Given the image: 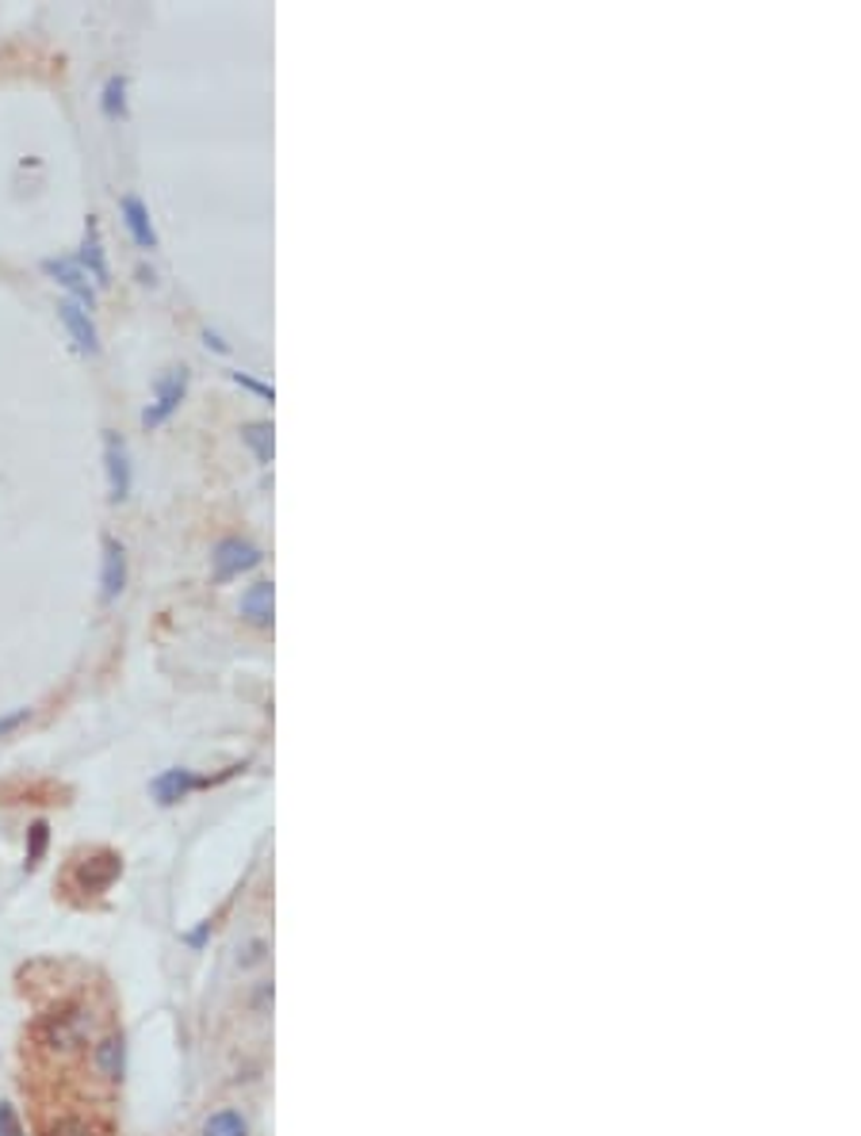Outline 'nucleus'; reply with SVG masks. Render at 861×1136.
I'll return each instance as SVG.
<instances>
[{
	"label": "nucleus",
	"instance_id": "18",
	"mask_svg": "<svg viewBox=\"0 0 861 1136\" xmlns=\"http://www.w3.org/2000/svg\"><path fill=\"white\" fill-rule=\"evenodd\" d=\"M50 1136H97V1129H92L84 1117L66 1114V1117H58V1122L50 1125Z\"/></svg>",
	"mask_w": 861,
	"mask_h": 1136
},
{
	"label": "nucleus",
	"instance_id": "19",
	"mask_svg": "<svg viewBox=\"0 0 861 1136\" xmlns=\"http://www.w3.org/2000/svg\"><path fill=\"white\" fill-rule=\"evenodd\" d=\"M0 1136H23V1125L8 1102H0Z\"/></svg>",
	"mask_w": 861,
	"mask_h": 1136
},
{
	"label": "nucleus",
	"instance_id": "20",
	"mask_svg": "<svg viewBox=\"0 0 861 1136\" xmlns=\"http://www.w3.org/2000/svg\"><path fill=\"white\" fill-rule=\"evenodd\" d=\"M28 720H31V708H16V712H8V716H0V738H8L12 731H20Z\"/></svg>",
	"mask_w": 861,
	"mask_h": 1136
},
{
	"label": "nucleus",
	"instance_id": "2",
	"mask_svg": "<svg viewBox=\"0 0 861 1136\" xmlns=\"http://www.w3.org/2000/svg\"><path fill=\"white\" fill-rule=\"evenodd\" d=\"M184 394H188V368H169V372L158 379V386H153V402L142 413V425L146 429L166 425L180 402H184Z\"/></svg>",
	"mask_w": 861,
	"mask_h": 1136
},
{
	"label": "nucleus",
	"instance_id": "5",
	"mask_svg": "<svg viewBox=\"0 0 861 1136\" xmlns=\"http://www.w3.org/2000/svg\"><path fill=\"white\" fill-rule=\"evenodd\" d=\"M58 318H62L69 341H73L77 349L84 352V356H97V352H100V338H97V325H92L89 310H84L81 303H73V299H62V303H58Z\"/></svg>",
	"mask_w": 861,
	"mask_h": 1136
},
{
	"label": "nucleus",
	"instance_id": "14",
	"mask_svg": "<svg viewBox=\"0 0 861 1136\" xmlns=\"http://www.w3.org/2000/svg\"><path fill=\"white\" fill-rule=\"evenodd\" d=\"M241 441L253 448V455L261 463H272V425L269 421H253V425L241 429Z\"/></svg>",
	"mask_w": 861,
	"mask_h": 1136
},
{
	"label": "nucleus",
	"instance_id": "11",
	"mask_svg": "<svg viewBox=\"0 0 861 1136\" xmlns=\"http://www.w3.org/2000/svg\"><path fill=\"white\" fill-rule=\"evenodd\" d=\"M81 264L84 272L92 275V280L100 283H108V257H103V241H100V222H97V214H89V222H84V245H81Z\"/></svg>",
	"mask_w": 861,
	"mask_h": 1136
},
{
	"label": "nucleus",
	"instance_id": "4",
	"mask_svg": "<svg viewBox=\"0 0 861 1136\" xmlns=\"http://www.w3.org/2000/svg\"><path fill=\"white\" fill-rule=\"evenodd\" d=\"M211 563H214V582H230V579H238L241 571H253V566L261 563V551L253 544H246V540H222V544L214 547Z\"/></svg>",
	"mask_w": 861,
	"mask_h": 1136
},
{
	"label": "nucleus",
	"instance_id": "9",
	"mask_svg": "<svg viewBox=\"0 0 861 1136\" xmlns=\"http://www.w3.org/2000/svg\"><path fill=\"white\" fill-rule=\"evenodd\" d=\"M119 214H123V227L131 230L138 249H158V234H153L150 211H146V203L138 200V195H123V200H119Z\"/></svg>",
	"mask_w": 861,
	"mask_h": 1136
},
{
	"label": "nucleus",
	"instance_id": "17",
	"mask_svg": "<svg viewBox=\"0 0 861 1136\" xmlns=\"http://www.w3.org/2000/svg\"><path fill=\"white\" fill-rule=\"evenodd\" d=\"M47 842H50V826L47 823H31V831H28V868H34L42 861V854H47Z\"/></svg>",
	"mask_w": 861,
	"mask_h": 1136
},
{
	"label": "nucleus",
	"instance_id": "12",
	"mask_svg": "<svg viewBox=\"0 0 861 1136\" xmlns=\"http://www.w3.org/2000/svg\"><path fill=\"white\" fill-rule=\"evenodd\" d=\"M92 1060H97V1072L103 1075L108 1083H119L123 1079V1067H127V1045H123V1037H103L97 1048H92Z\"/></svg>",
	"mask_w": 861,
	"mask_h": 1136
},
{
	"label": "nucleus",
	"instance_id": "7",
	"mask_svg": "<svg viewBox=\"0 0 861 1136\" xmlns=\"http://www.w3.org/2000/svg\"><path fill=\"white\" fill-rule=\"evenodd\" d=\"M42 272L50 275V280H58L66 291H73V303H81L84 310H92L97 306V288H92V275L81 269L77 261H42Z\"/></svg>",
	"mask_w": 861,
	"mask_h": 1136
},
{
	"label": "nucleus",
	"instance_id": "15",
	"mask_svg": "<svg viewBox=\"0 0 861 1136\" xmlns=\"http://www.w3.org/2000/svg\"><path fill=\"white\" fill-rule=\"evenodd\" d=\"M203 1136H246V1117L234 1109H219L211 1122L203 1125Z\"/></svg>",
	"mask_w": 861,
	"mask_h": 1136
},
{
	"label": "nucleus",
	"instance_id": "1",
	"mask_svg": "<svg viewBox=\"0 0 861 1136\" xmlns=\"http://www.w3.org/2000/svg\"><path fill=\"white\" fill-rule=\"evenodd\" d=\"M89 1029H92V1018L84 1006H62V1011H54L42 1022V1045L69 1056V1053H77V1048H84Z\"/></svg>",
	"mask_w": 861,
	"mask_h": 1136
},
{
	"label": "nucleus",
	"instance_id": "6",
	"mask_svg": "<svg viewBox=\"0 0 861 1136\" xmlns=\"http://www.w3.org/2000/svg\"><path fill=\"white\" fill-rule=\"evenodd\" d=\"M119 873H123V861H119V854H108V850H103V854L84 857L81 865H77V884H81V892L100 895L116 884Z\"/></svg>",
	"mask_w": 861,
	"mask_h": 1136
},
{
	"label": "nucleus",
	"instance_id": "10",
	"mask_svg": "<svg viewBox=\"0 0 861 1136\" xmlns=\"http://www.w3.org/2000/svg\"><path fill=\"white\" fill-rule=\"evenodd\" d=\"M200 785H207V781H203V777H196L192 770H166V773H161V777L150 785V792H153V800H158V804H166V807H169V804H180V800H184L188 792L200 788Z\"/></svg>",
	"mask_w": 861,
	"mask_h": 1136
},
{
	"label": "nucleus",
	"instance_id": "3",
	"mask_svg": "<svg viewBox=\"0 0 861 1136\" xmlns=\"http://www.w3.org/2000/svg\"><path fill=\"white\" fill-rule=\"evenodd\" d=\"M103 460H108V490H111V502H127L131 497V452H127V441L119 433L103 436Z\"/></svg>",
	"mask_w": 861,
	"mask_h": 1136
},
{
	"label": "nucleus",
	"instance_id": "8",
	"mask_svg": "<svg viewBox=\"0 0 861 1136\" xmlns=\"http://www.w3.org/2000/svg\"><path fill=\"white\" fill-rule=\"evenodd\" d=\"M100 597L108 601H119V593L127 590V551L119 540H103V571H100Z\"/></svg>",
	"mask_w": 861,
	"mask_h": 1136
},
{
	"label": "nucleus",
	"instance_id": "13",
	"mask_svg": "<svg viewBox=\"0 0 861 1136\" xmlns=\"http://www.w3.org/2000/svg\"><path fill=\"white\" fill-rule=\"evenodd\" d=\"M272 601H276L272 582L249 585L246 597H241V616H246L249 624H257V627H269L272 624Z\"/></svg>",
	"mask_w": 861,
	"mask_h": 1136
},
{
	"label": "nucleus",
	"instance_id": "16",
	"mask_svg": "<svg viewBox=\"0 0 861 1136\" xmlns=\"http://www.w3.org/2000/svg\"><path fill=\"white\" fill-rule=\"evenodd\" d=\"M103 115H111V119L127 115V81L123 77H111V81L103 84Z\"/></svg>",
	"mask_w": 861,
	"mask_h": 1136
}]
</instances>
